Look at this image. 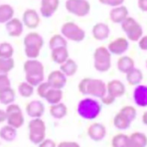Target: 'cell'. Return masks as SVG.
<instances>
[{"mask_svg":"<svg viewBox=\"0 0 147 147\" xmlns=\"http://www.w3.org/2000/svg\"><path fill=\"white\" fill-rule=\"evenodd\" d=\"M86 133L91 140H93L94 142H100L107 134V129L102 123L94 122L88 126Z\"/></svg>","mask_w":147,"mask_h":147,"instance_id":"obj_13","label":"cell"},{"mask_svg":"<svg viewBox=\"0 0 147 147\" xmlns=\"http://www.w3.org/2000/svg\"><path fill=\"white\" fill-rule=\"evenodd\" d=\"M49 111H50L51 116L53 118L56 119H63L67 115L68 109L64 103L59 102L56 104L51 105Z\"/></svg>","mask_w":147,"mask_h":147,"instance_id":"obj_25","label":"cell"},{"mask_svg":"<svg viewBox=\"0 0 147 147\" xmlns=\"http://www.w3.org/2000/svg\"><path fill=\"white\" fill-rule=\"evenodd\" d=\"M139 48L142 51H147V35L142 36V38L138 40Z\"/></svg>","mask_w":147,"mask_h":147,"instance_id":"obj_43","label":"cell"},{"mask_svg":"<svg viewBox=\"0 0 147 147\" xmlns=\"http://www.w3.org/2000/svg\"><path fill=\"white\" fill-rule=\"evenodd\" d=\"M61 34L65 38L75 42H81L86 38V32L75 22L68 21L61 27Z\"/></svg>","mask_w":147,"mask_h":147,"instance_id":"obj_8","label":"cell"},{"mask_svg":"<svg viewBox=\"0 0 147 147\" xmlns=\"http://www.w3.org/2000/svg\"><path fill=\"white\" fill-rule=\"evenodd\" d=\"M7 121V113L6 110H3L0 109V123H3Z\"/></svg>","mask_w":147,"mask_h":147,"instance_id":"obj_47","label":"cell"},{"mask_svg":"<svg viewBox=\"0 0 147 147\" xmlns=\"http://www.w3.org/2000/svg\"><path fill=\"white\" fill-rule=\"evenodd\" d=\"M39 145L41 147H55V146H57V144H55L52 139H44Z\"/></svg>","mask_w":147,"mask_h":147,"instance_id":"obj_44","label":"cell"},{"mask_svg":"<svg viewBox=\"0 0 147 147\" xmlns=\"http://www.w3.org/2000/svg\"><path fill=\"white\" fill-rule=\"evenodd\" d=\"M29 139L33 144L39 145L45 139L46 125L40 118H33L28 125Z\"/></svg>","mask_w":147,"mask_h":147,"instance_id":"obj_6","label":"cell"},{"mask_svg":"<svg viewBox=\"0 0 147 147\" xmlns=\"http://www.w3.org/2000/svg\"><path fill=\"white\" fill-rule=\"evenodd\" d=\"M69 58V52L67 46L53 49L51 52V59L57 64H62Z\"/></svg>","mask_w":147,"mask_h":147,"instance_id":"obj_22","label":"cell"},{"mask_svg":"<svg viewBox=\"0 0 147 147\" xmlns=\"http://www.w3.org/2000/svg\"><path fill=\"white\" fill-rule=\"evenodd\" d=\"M18 93L22 96V98H30L34 93V86L30 85V83L27 81L21 82L18 87Z\"/></svg>","mask_w":147,"mask_h":147,"instance_id":"obj_35","label":"cell"},{"mask_svg":"<svg viewBox=\"0 0 147 147\" xmlns=\"http://www.w3.org/2000/svg\"><path fill=\"white\" fill-rule=\"evenodd\" d=\"M131 122L132 121L121 111V110H119V111L115 115L114 119H113L114 127L121 131L127 130V129L131 126Z\"/></svg>","mask_w":147,"mask_h":147,"instance_id":"obj_23","label":"cell"},{"mask_svg":"<svg viewBox=\"0 0 147 147\" xmlns=\"http://www.w3.org/2000/svg\"><path fill=\"white\" fill-rule=\"evenodd\" d=\"M145 64H146V68H147V60H146V62H145Z\"/></svg>","mask_w":147,"mask_h":147,"instance_id":"obj_49","label":"cell"},{"mask_svg":"<svg viewBox=\"0 0 147 147\" xmlns=\"http://www.w3.org/2000/svg\"><path fill=\"white\" fill-rule=\"evenodd\" d=\"M113 147H129V135L124 133H118L114 135L111 140Z\"/></svg>","mask_w":147,"mask_h":147,"instance_id":"obj_34","label":"cell"},{"mask_svg":"<svg viewBox=\"0 0 147 147\" xmlns=\"http://www.w3.org/2000/svg\"><path fill=\"white\" fill-rule=\"evenodd\" d=\"M63 46H67V40L62 34H54L51 37L49 40V47L51 50Z\"/></svg>","mask_w":147,"mask_h":147,"instance_id":"obj_33","label":"cell"},{"mask_svg":"<svg viewBox=\"0 0 147 147\" xmlns=\"http://www.w3.org/2000/svg\"><path fill=\"white\" fill-rule=\"evenodd\" d=\"M44 105L40 100H32L26 106V112L30 118H41L44 114Z\"/></svg>","mask_w":147,"mask_h":147,"instance_id":"obj_18","label":"cell"},{"mask_svg":"<svg viewBox=\"0 0 147 147\" xmlns=\"http://www.w3.org/2000/svg\"><path fill=\"white\" fill-rule=\"evenodd\" d=\"M23 22L17 18H12L6 23V30L7 34L12 38L20 37L23 32Z\"/></svg>","mask_w":147,"mask_h":147,"instance_id":"obj_16","label":"cell"},{"mask_svg":"<svg viewBox=\"0 0 147 147\" xmlns=\"http://www.w3.org/2000/svg\"><path fill=\"white\" fill-rule=\"evenodd\" d=\"M134 64L135 63L133 61V59L130 56H127V55H122L117 61L118 70L123 74H126L130 70H131L134 67Z\"/></svg>","mask_w":147,"mask_h":147,"instance_id":"obj_26","label":"cell"},{"mask_svg":"<svg viewBox=\"0 0 147 147\" xmlns=\"http://www.w3.org/2000/svg\"><path fill=\"white\" fill-rule=\"evenodd\" d=\"M25 80L34 87L44 81V66L36 59H29L23 64Z\"/></svg>","mask_w":147,"mask_h":147,"instance_id":"obj_2","label":"cell"},{"mask_svg":"<svg viewBox=\"0 0 147 147\" xmlns=\"http://www.w3.org/2000/svg\"><path fill=\"white\" fill-rule=\"evenodd\" d=\"M60 70H61L67 77H71L76 74L78 70V65L76 63V61H74L73 59L68 58L65 62L63 63L62 64H60Z\"/></svg>","mask_w":147,"mask_h":147,"instance_id":"obj_28","label":"cell"},{"mask_svg":"<svg viewBox=\"0 0 147 147\" xmlns=\"http://www.w3.org/2000/svg\"><path fill=\"white\" fill-rule=\"evenodd\" d=\"M59 147H79V144L76 142H66L63 141L57 144Z\"/></svg>","mask_w":147,"mask_h":147,"instance_id":"obj_45","label":"cell"},{"mask_svg":"<svg viewBox=\"0 0 147 147\" xmlns=\"http://www.w3.org/2000/svg\"><path fill=\"white\" fill-rule=\"evenodd\" d=\"M14 8L8 4L0 5V24L7 23L14 17Z\"/></svg>","mask_w":147,"mask_h":147,"instance_id":"obj_31","label":"cell"},{"mask_svg":"<svg viewBox=\"0 0 147 147\" xmlns=\"http://www.w3.org/2000/svg\"><path fill=\"white\" fill-rule=\"evenodd\" d=\"M47 82L53 88L63 89L66 85L67 76L60 70H54L49 74L47 77Z\"/></svg>","mask_w":147,"mask_h":147,"instance_id":"obj_14","label":"cell"},{"mask_svg":"<svg viewBox=\"0 0 147 147\" xmlns=\"http://www.w3.org/2000/svg\"><path fill=\"white\" fill-rule=\"evenodd\" d=\"M138 7H139L142 11L147 12V0H138Z\"/></svg>","mask_w":147,"mask_h":147,"instance_id":"obj_46","label":"cell"},{"mask_svg":"<svg viewBox=\"0 0 147 147\" xmlns=\"http://www.w3.org/2000/svg\"><path fill=\"white\" fill-rule=\"evenodd\" d=\"M100 99L102 101V103L106 106H109V105L113 104L115 102V100H116V98H114L113 96L108 95L107 93H106V95L103 96V98H101Z\"/></svg>","mask_w":147,"mask_h":147,"instance_id":"obj_42","label":"cell"},{"mask_svg":"<svg viewBox=\"0 0 147 147\" xmlns=\"http://www.w3.org/2000/svg\"><path fill=\"white\" fill-rule=\"evenodd\" d=\"M142 123L144 124V125L147 126V110H146V111H144V114H142Z\"/></svg>","mask_w":147,"mask_h":147,"instance_id":"obj_48","label":"cell"},{"mask_svg":"<svg viewBox=\"0 0 147 147\" xmlns=\"http://www.w3.org/2000/svg\"><path fill=\"white\" fill-rule=\"evenodd\" d=\"M100 4L105 5V6H109V7H118L121 6L124 3V0H98Z\"/></svg>","mask_w":147,"mask_h":147,"instance_id":"obj_41","label":"cell"},{"mask_svg":"<svg viewBox=\"0 0 147 147\" xmlns=\"http://www.w3.org/2000/svg\"><path fill=\"white\" fill-rule=\"evenodd\" d=\"M121 29L126 34V37L129 40L131 41H138L144 34L142 27L139 22H137L131 17H127L121 23Z\"/></svg>","mask_w":147,"mask_h":147,"instance_id":"obj_7","label":"cell"},{"mask_svg":"<svg viewBox=\"0 0 147 147\" xmlns=\"http://www.w3.org/2000/svg\"><path fill=\"white\" fill-rule=\"evenodd\" d=\"M144 79V75L140 69L133 67L131 70L126 73V80L130 86H135L141 84V82Z\"/></svg>","mask_w":147,"mask_h":147,"instance_id":"obj_27","label":"cell"},{"mask_svg":"<svg viewBox=\"0 0 147 147\" xmlns=\"http://www.w3.org/2000/svg\"><path fill=\"white\" fill-rule=\"evenodd\" d=\"M22 22L28 29L34 30L39 27L40 23V18L35 9L28 8L22 15Z\"/></svg>","mask_w":147,"mask_h":147,"instance_id":"obj_12","label":"cell"},{"mask_svg":"<svg viewBox=\"0 0 147 147\" xmlns=\"http://www.w3.org/2000/svg\"><path fill=\"white\" fill-rule=\"evenodd\" d=\"M78 91L82 95L101 98L107 93V84L101 79L85 77L78 84Z\"/></svg>","mask_w":147,"mask_h":147,"instance_id":"obj_1","label":"cell"},{"mask_svg":"<svg viewBox=\"0 0 147 147\" xmlns=\"http://www.w3.org/2000/svg\"><path fill=\"white\" fill-rule=\"evenodd\" d=\"M51 87L52 86H51V85L47 81L46 82L42 81L40 84H39L38 86H37V94H38V96H40V98H44L46 93H47L48 90L51 88Z\"/></svg>","mask_w":147,"mask_h":147,"instance_id":"obj_39","label":"cell"},{"mask_svg":"<svg viewBox=\"0 0 147 147\" xmlns=\"http://www.w3.org/2000/svg\"><path fill=\"white\" fill-rule=\"evenodd\" d=\"M24 52L29 59H37L39 57L41 48L43 47V38L38 32L31 31L24 37Z\"/></svg>","mask_w":147,"mask_h":147,"instance_id":"obj_3","label":"cell"},{"mask_svg":"<svg viewBox=\"0 0 147 147\" xmlns=\"http://www.w3.org/2000/svg\"><path fill=\"white\" fill-rule=\"evenodd\" d=\"M110 33L109 27L103 22H98L92 28V36L96 40H104L109 38Z\"/></svg>","mask_w":147,"mask_h":147,"instance_id":"obj_21","label":"cell"},{"mask_svg":"<svg viewBox=\"0 0 147 147\" xmlns=\"http://www.w3.org/2000/svg\"><path fill=\"white\" fill-rule=\"evenodd\" d=\"M15 99H16V92L11 86L0 91V103L1 104L7 106L13 103Z\"/></svg>","mask_w":147,"mask_h":147,"instance_id":"obj_32","label":"cell"},{"mask_svg":"<svg viewBox=\"0 0 147 147\" xmlns=\"http://www.w3.org/2000/svg\"><path fill=\"white\" fill-rule=\"evenodd\" d=\"M14 54V48L9 42L0 43V58H11Z\"/></svg>","mask_w":147,"mask_h":147,"instance_id":"obj_37","label":"cell"},{"mask_svg":"<svg viewBox=\"0 0 147 147\" xmlns=\"http://www.w3.org/2000/svg\"><path fill=\"white\" fill-rule=\"evenodd\" d=\"M133 100L139 107H147V86L140 84L135 86L133 91Z\"/></svg>","mask_w":147,"mask_h":147,"instance_id":"obj_19","label":"cell"},{"mask_svg":"<svg viewBox=\"0 0 147 147\" xmlns=\"http://www.w3.org/2000/svg\"><path fill=\"white\" fill-rule=\"evenodd\" d=\"M121 110L131 119V121H134L137 117V110L134 107H132V106H130V105L124 106V107H122L121 109Z\"/></svg>","mask_w":147,"mask_h":147,"instance_id":"obj_38","label":"cell"},{"mask_svg":"<svg viewBox=\"0 0 147 147\" xmlns=\"http://www.w3.org/2000/svg\"><path fill=\"white\" fill-rule=\"evenodd\" d=\"M101 112V105L94 98H86L77 105L78 115L86 121H93Z\"/></svg>","mask_w":147,"mask_h":147,"instance_id":"obj_4","label":"cell"},{"mask_svg":"<svg viewBox=\"0 0 147 147\" xmlns=\"http://www.w3.org/2000/svg\"><path fill=\"white\" fill-rule=\"evenodd\" d=\"M15 67V61L11 58H0V75L7 74Z\"/></svg>","mask_w":147,"mask_h":147,"instance_id":"obj_36","label":"cell"},{"mask_svg":"<svg viewBox=\"0 0 147 147\" xmlns=\"http://www.w3.org/2000/svg\"><path fill=\"white\" fill-rule=\"evenodd\" d=\"M17 137V129L10 125H5L0 129V138L6 142H13Z\"/></svg>","mask_w":147,"mask_h":147,"instance_id":"obj_30","label":"cell"},{"mask_svg":"<svg viewBox=\"0 0 147 147\" xmlns=\"http://www.w3.org/2000/svg\"><path fill=\"white\" fill-rule=\"evenodd\" d=\"M63 93L62 89L51 87L47 93H46L44 99L47 101L50 105H53V104L61 102L63 99Z\"/></svg>","mask_w":147,"mask_h":147,"instance_id":"obj_29","label":"cell"},{"mask_svg":"<svg viewBox=\"0 0 147 147\" xmlns=\"http://www.w3.org/2000/svg\"><path fill=\"white\" fill-rule=\"evenodd\" d=\"M94 68L98 72H108L111 67V53L107 47L99 46L94 52Z\"/></svg>","mask_w":147,"mask_h":147,"instance_id":"obj_5","label":"cell"},{"mask_svg":"<svg viewBox=\"0 0 147 147\" xmlns=\"http://www.w3.org/2000/svg\"><path fill=\"white\" fill-rule=\"evenodd\" d=\"M10 86H11V82L7 74L0 75V91H2Z\"/></svg>","mask_w":147,"mask_h":147,"instance_id":"obj_40","label":"cell"},{"mask_svg":"<svg viewBox=\"0 0 147 147\" xmlns=\"http://www.w3.org/2000/svg\"><path fill=\"white\" fill-rule=\"evenodd\" d=\"M60 0H41L40 12L43 18H51L57 11Z\"/></svg>","mask_w":147,"mask_h":147,"instance_id":"obj_17","label":"cell"},{"mask_svg":"<svg viewBox=\"0 0 147 147\" xmlns=\"http://www.w3.org/2000/svg\"><path fill=\"white\" fill-rule=\"evenodd\" d=\"M147 145V136L140 131L132 132L129 135V147H145Z\"/></svg>","mask_w":147,"mask_h":147,"instance_id":"obj_24","label":"cell"},{"mask_svg":"<svg viewBox=\"0 0 147 147\" xmlns=\"http://www.w3.org/2000/svg\"><path fill=\"white\" fill-rule=\"evenodd\" d=\"M126 92L124 84L118 79H114L107 83V94L113 96L114 98H118L122 96Z\"/></svg>","mask_w":147,"mask_h":147,"instance_id":"obj_15","label":"cell"},{"mask_svg":"<svg viewBox=\"0 0 147 147\" xmlns=\"http://www.w3.org/2000/svg\"><path fill=\"white\" fill-rule=\"evenodd\" d=\"M107 48L111 54L122 55L129 49V40L125 37H118L110 41Z\"/></svg>","mask_w":147,"mask_h":147,"instance_id":"obj_11","label":"cell"},{"mask_svg":"<svg viewBox=\"0 0 147 147\" xmlns=\"http://www.w3.org/2000/svg\"><path fill=\"white\" fill-rule=\"evenodd\" d=\"M66 10L76 17H86L90 12L91 6L87 0H66Z\"/></svg>","mask_w":147,"mask_h":147,"instance_id":"obj_10","label":"cell"},{"mask_svg":"<svg viewBox=\"0 0 147 147\" xmlns=\"http://www.w3.org/2000/svg\"><path fill=\"white\" fill-rule=\"evenodd\" d=\"M6 113H7L6 121L7 122L8 125L16 128L17 130L22 127V125L24 124L25 119L20 106L14 103L7 105V107L6 109Z\"/></svg>","mask_w":147,"mask_h":147,"instance_id":"obj_9","label":"cell"},{"mask_svg":"<svg viewBox=\"0 0 147 147\" xmlns=\"http://www.w3.org/2000/svg\"><path fill=\"white\" fill-rule=\"evenodd\" d=\"M127 17H129V10L122 5L113 7L109 11V20L115 24H121Z\"/></svg>","mask_w":147,"mask_h":147,"instance_id":"obj_20","label":"cell"}]
</instances>
